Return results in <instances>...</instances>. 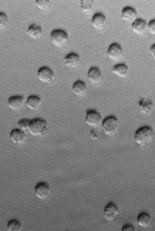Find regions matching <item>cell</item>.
Returning <instances> with one entry per match:
<instances>
[{
    "mask_svg": "<svg viewBox=\"0 0 155 231\" xmlns=\"http://www.w3.org/2000/svg\"><path fill=\"white\" fill-rule=\"evenodd\" d=\"M41 99L39 96L31 95L27 98L26 105L28 107L33 111L38 110L41 104Z\"/></svg>",
    "mask_w": 155,
    "mask_h": 231,
    "instance_id": "20",
    "label": "cell"
},
{
    "mask_svg": "<svg viewBox=\"0 0 155 231\" xmlns=\"http://www.w3.org/2000/svg\"><path fill=\"white\" fill-rule=\"evenodd\" d=\"M112 72L119 77L126 78L128 75L129 69L128 66L124 63H119L113 67Z\"/></svg>",
    "mask_w": 155,
    "mask_h": 231,
    "instance_id": "19",
    "label": "cell"
},
{
    "mask_svg": "<svg viewBox=\"0 0 155 231\" xmlns=\"http://www.w3.org/2000/svg\"><path fill=\"white\" fill-rule=\"evenodd\" d=\"M74 94L78 97H82L86 94L87 87L85 83L82 81L78 80L75 82L72 87Z\"/></svg>",
    "mask_w": 155,
    "mask_h": 231,
    "instance_id": "13",
    "label": "cell"
},
{
    "mask_svg": "<svg viewBox=\"0 0 155 231\" xmlns=\"http://www.w3.org/2000/svg\"><path fill=\"white\" fill-rule=\"evenodd\" d=\"M147 29L150 33L152 35L155 34V20H150L147 24Z\"/></svg>",
    "mask_w": 155,
    "mask_h": 231,
    "instance_id": "28",
    "label": "cell"
},
{
    "mask_svg": "<svg viewBox=\"0 0 155 231\" xmlns=\"http://www.w3.org/2000/svg\"><path fill=\"white\" fill-rule=\"evenodd\" d=\"M154 135L153 131L150 127L144 126L139 127L135 131L134 139L138 145L143 146L150 142Z\"/></svg>",
    "mask_w": 155,
    "mask_h": 231,
    "instance_id": "1",
    "label": "cell"
},
{
    "mask_svg": "<svg viewBox=\"0 0 155 231\" xmlns=\"http://www.w3.org/2000/svg\"><path fill=\"white\" fill-rule=\"evenodd\" d=\"M119 209L114 203L110 202L105 207L104 210V216L107 220L111 221L119 213Z\"/></svg>",
    "mask_w": 155,
    "mask_h": 231,
    "instance_id": "9",
    "label": "cell"
},
{
    "mask_svg": "<svg viewBox=\"0 0 155 231\" xmlns=\"http://www.w3.org/2000/svg\"><path fill=\"white\" fill-rule=\"evenodd\" d=\"M151 217L148 213L142 212L138 215L137 221L138 225L140 226L145 228L147 227L150 223Z\"/></svg>",
    "mask_w": 155,
    "mask_h": 231,
    "instance_id": "22",
    "label": "cell"
},
{
    "mask_svg": "<svg viewBox=\"0 0 155 231\" xmlns=\"http://www.w3.org/2000/svg\"><path fill=\"white\" fill-rule=\"evenodd\" d=\"M25 102L23 96L15 95L10 97L8 99V105L9 107L14 111L19 110L23 106Z\"/></svg>",
    "mask_w": 155,
    "mask_h": 231,
    "instance_id": "11",
    "label": "cell"
},
{
    "mask_svg": "<svg viewBox=\"0 0 155 231\" xmlns=\"http://www.w3.org/2000/svg\"><path fill=\"white\" fill-rule=\"evenodd\" d=\"M28 130L33 136H42L47 131V122L45 120L40 118L30 120Z\"/></svg>",
    "mask_w": 155,
    "mask_h": 231,
    "instance_id": "3",
    "label": "cell"
},
{
    "mask_svg": "<svg viewBox=\"0 0 155 231\" xmlns=\"http://www.w3.org/2000/svg\"><path fill=\"white\" fill-rule=\"evenodd\" d=\"M107 21L106 17L102 14L97 13L92 17L91 20L92 25L96 29H101L105 25Z\"/></svg>",
    "mask_w": 155,
    "mask_h": 231,
    "instance_id": "18",
    "label": "cell"
},
{
    "mask_svg": "<svg viewBox=\"0 0 155 231\" xmlns=\"http://www.w3.org/2000/svg\"><path fill=\"white\" fill-rule=\"evenodd\" d=\"M94 1L93 0H81L80 2V8L84 14L89 13L92 10L94 6Z\"/></svg>",
    "mask_w": 155,
    "mask_h": 231,
    "instance_id": "23",
    "label": "cell"
},
{
    "mask_svg": "<svg viewBox=\"0 0 155 231\" xmlns=\"http://www.w3.org/2000/svg\"><path fill=\"white\" fill-rule=\"evenodd\" d=\"M90 136L91 138L94 140L97 139L98 136L96 133L93 130H92L90 133Z\"/></svg>",
    "mask_w": 155,
    "mask_h": 231,
    "instance_id": "31",
    "label": "cell"
},
{
    "mask_svg": "<svg viewBox=\"0 0 155 231\" xmlns=\"http://www.w3.org/2000/svg\"><path fill=\"white\" fill-rule=\"evenodd\" d=\"M121 14L122 19L126 22L129 23L134 22L136 20L137 15L136 11L130 6L124 7L122 10Z\"/></svg>",
    "mask_w": 155,
    "mask_h": 231,
    "instance_id": "17",
    "label": "cell"
},
{
    "mask_svg": "<svg viewBox=\"0 0 155 231\" xmlns=\"http://www.w3.org/2000/svg\"><path fill=\"white\" fill-rule=\"evenodd\" d=\"M150 52L151 54L153 57L154 59H155V44H153L151 46V47L150 48Z\"/></svg>",
    "mask_w": 155,
    "mask_h": 231,
    "instance_id": "30",
    "label": "cell"
},
{
    "mask_svg": "<svg viewBox=\"0 0 155 231\" xmlns=\"http://www.w3.org/2000/svg\"><path fill=\"white\" fill-rule=\"evenodd\" d=\"M100 114L94 109H88L86 111L85 121L87 124L94 127H98L102 122Z\"/></svg>",
    "mask_w": 155,
    "mask_h": 231,
    "instance_id": "5",
    "label": "cell"
},
{
    "mask_svg": "<svg viewBox=\"0 0 155 231\" xmlns=\"http://www.w3.org/2000/svg\"><path fill=\"white\" fill-rule=\"evenodd\" d=\"M108 57L115 61L119 60L123 55V50L120 45L117 43H113L109 47L107 52Z\"/></svg>",
    "mask_w": 155,
    "mask_h": 231,
    "instance_id": "7",
    "label": "cell"
},
{
    "mask_svg": "<svg viewBox=\"0 0 155 231\" xmlns=\"http://www.w3.org/2000/svg\"><path fill=\"white\" fill-rule=\"evenodd\" d=\"M30 120L22 118L18 122L17 125L18 128L24 131L28 129Z\"/></svg>",
    "mask_w": 155,
    "mask_h": 231,
    "instance_id": "25",
    "label": "cell"
},
{
    "mask_svg": "<svg viewBox=\"0 0 155 231\" xmlns=\"http://www.w3.org/2000/svg\"><path fill=\"white\" fill-rule=\"evenodd\" d=\"M122 231H134L135 228L132 225L129 224H126L123 225L122 228Z\"/></svg>",
    "mask_w": 155,
    "mask_h": 231,
    "instance_id": "29",
    "label": "cell"
},
{
    "mask_svg": "<svg viewBox=\"0 0 155 231\" xmlns=\"http://www.w3.org/2000/svg\"><path fill=\"white\" fill-rule=\"evenodd\" d=\"M50 3V2L49 0H37L35 2L37 7L42 10H46L49 6Z\"/></svg>",
    "mask_w": 155,
    "mask_h": 231,
    "instance_id": "26",
    "label": "cell"
},
{
    "mask_svg": "<svg viewBox=\"0 0 155 231\" xmlns=\"http://www.w3.org/2000/svg\"><path fill=\"white\" fill-rule=\"evenodd\" d=\"M87 78L92 84H97L102 78V73L100 69L97 67L92 66L89 69L87 74Z\"/></svg>",
    "mask_w": 155,
    "mask_h": 231,
    "instance_id": "16",
    "label": "cell"
},
{
    "mask_svg": "<svg viewBox=\"0 0 155 231\" xmlns=\"http://www.w3.org/2000/svg\"><path fill=\"white\" fill-rule=\"evenodd\" d=\"M103 130L107 136H111L114 135L119 128L118 119L113 115H110L105 117L101 123Z\"/></svg>",
    "mask_w": 155,
    "mask_h": 231,
    "instance_id": "2",
    "label": "cell"
},
{
    "mask_svg": "<svg viewBox=\"0 0 155 231\" xmlns=\"http://www.w3.org/2000/svg\"><path fill=\"white\" fill-rule=\"evenodd\" d=\"M80 62L79 55L74 52H71L65 56L63 59L65 66L69 68H77Z\"/></svg>",
    "mask_w": 155,
    "mask_h": 231,
    "instance_id": "8",
    "label": "cell"
},
{
    "mask_svg": "<svg viewBox=\"0 0 155 231\" xmlns=\"http://www.w3.org/2000/svg\"><path fill=\"white\" fill-rule=\"evenodd\" d=\"M37 75L38 79L41 81L46 83H51L55 78L53 70L46 66L40 68L38 70Z\"/></svg>",
    "mask_w": 155,
    "mask_h": 231,
    "instance_id": "6",
    "label": "cell"
},
{
    "mask_svg": "<svg viewBox=\"0 0 155 231\" xmlns=\"http://www.w3.org/2000/svg\"><path fill=\"white\" fill-rule=\"evenodd\" d=\"M131 28L134 33L139 35L143 34L147 29L146 21L140 18L136 19L131 24Z\"/></svg>",
    "mask_w": 155,
    "mask_h": 231,
    "instance_id": "14",
    "label": "cell"
},
{
    "mask_svg": "<svg viewBox=\"0 0 155 231\" xmlns=\"http://www.w3.org/2000/svg\"><path fill=\"white\" fill-rule=\"evenodd\" d=\"M10 136L12 141L17 144L23 143L26 138V135L24 131L19 128L12 130L10 133Z\"/></svg>",
    "mask_w": 155,
    "mask_h": 231,
    "instance_id": "15",
    "label": "cell"
},
{
    "mask_svg": "<svg viewBox=\"0 0 155 231\" xmlns=\"http://www.w3.org/2000/svg\"><path fill=\"white\" fill-rule=\"evenodd\" d=\"M8 24V20L7 15L3 12H0V30L5 29Z\"/></svg>",
    "mask_w": 155,
    "mask_h": 231,
    "instance_id": "27",
    "label": "cell"
},
{
    "mask_svg": "<svg viewBox=\"0 0 155 231\" xmlns=\"http://www.w3.org/2000/svg\"><path fill=\"white\" fill-rule=\"evenodd\" d=\"M20 222L15 219L9 220L7 223V229L9 231H19L21 229Z\"/></svg>",
    "mask_w": 155,
    "mask_h": 231,
    "instance_id": "24",
    "label": "cell"
},
{
    "mask_svg": "<svg viewBox=\"0 0 155 231\" xmlns=\"http://www.w3.org/2000/svg\"><path fill=\"white\" fill-rule=\"evenodd\" d=\"M138 104L140 111L144 114H149L153 110V104L148 98H141L139 101Z\"/></svg>",
    "mask_w": 155,
    "mask_h": 231,
    "instance_id": "12",
    "label": "cell"
},
{
    "mask_svg": "<svg viewBox=\"0 0 155 231\" xmlns=\"http://www.w3.org/2000/svg\"><path fill=\"white\" fill-rule=\"evenodd\" d=\"M27 33L31 37L34 39H37L41 36L42 29L41 26L33 24L29 26Z\"/></svg>",
    "mask_w": 155,
    "mask_h": 231,
    "instance_id": "21",
    "label": "cell"
},
{
    "mask_svg": "<svg viewBox=\"0 0 155 231\" xmlns=\"http://www.w3.org/2000/svg\"><path fill=\"white\" fill-rule=\"evenodd\" d=\"M50 38L52 44L55 47L61 48L65 46L68 41L67 34L61 29H55L52 31Z\"/></svg>",
    "mask_w": 155,
    "mask_h": 231,
    "instance_id": "4",
    "label": "cell"
},
{
    "mask_svg": "<svg viewBox=\"0 0 155 231\" xmlns=\"http://www.w3.org/2000/svg\"><path fill=\"white\" fill-rule=\"evenodd\" d=\"M35 191L37 197L41 199H44L47 198L50 193V188L47 183L40 182L35 186Z\"/></svg>",
    "mask_w": 155,
    "mask_h": 231,
    "instance_id": "10",
    "label": "cell"
}]
</instances>
